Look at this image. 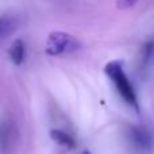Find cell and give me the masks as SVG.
Segmentation results:
<instances>
[{
    "label": "cell",
    "instance_id": "cell-6",
    "mask_svg": "<svg viewBox=\"0 0 154 154\" xmlns=\"http://www.w3.org/2000/svg\"><path fill=\"white\" fill-rule=\"evenodd\" d=\"M138 0H118V7L122 8V10H126V8L133 7Z\"/></svg>",
    "mask_w": 154,
    "mask_h": 154
},
{
    "label": "cell",
    "instance_id": "cell-5",
    "mask_svg": "<svg viewBox=\"0 0 154 154\" xmlns=\"http://www.w3.org/2000/svg\"><path fill=\"white\" fill-rule=\"evenodd\" d=\"M50 137L53 141H56L58 145L64 147H68V149H75L76 147V141L73 139V137H70L68 133L62 130H51L50 131Z\"/></svg>",
    "mask_w": 154,
    "mask_h": 154
},
{
    "label": "cell",
    "instance_id": "cell-3",
    "mask_svg": "<svg viewBox=\"0 0 154 154\" xmlns=\"http://www.w3.org/2000/svg\"><path fill=\"white\" fill-rule=\"evenodd\" d=\"M128 139H130L131 145H133L135 149L138 150H149L152 147L153 139L152 135L147 130H145L143 127H139V126H130L128 127Z\"/></svg>",
    "mask_w": 154,
    "mask_h": 154
},
{
    "label": "cell",
    "instance_id": "cell-7",
    "mask_svg": "<svg viewBox=\"0 0 154 154\" xmlns=\"http://www.w3.org/2000/svg\"><path fill=\"white\" fill-rule=\"evenodd\" d=\"M5 30V20L3 18H0V37L3 35V31Z\"/></svg>",
    "mask_w": 154,
    "mask_h": 154
},
{
    "label": "cell",
    "instance_id": "cell-8",
    "mask_svg": "<svg viewBox=\"0 0 154 154\" xmlns=\"http://www.w3.org/2000/svg\"><path fill=\"white\" fill-rule=\"evenodd\" d=\"M80 154H91L89 152H88V150H84V152H81V153H80Z\"/></svg>",
    "mask_w": 154,
    "mask_h": 154
},
{
    "label": "cell",
    "instance_id": "cell-1",
    "mask_svg": "<svg viewBox=\"0 0 154 154\" xmlns=\"http://www.w3.org/2000/svg\"><path fill=\"white\" fill-rule=\"evenodd\" d=\"M106 75L109 77L112 82H114L115 88H116L118 93L120 97L128 104V106L134 107L138 111V101H137V95L134 91L133 85H131L130 80L127 79L125 70H123V65L119 61H111L106 65L104 68Z\"/></svg>",
    "mask_w": 154,
    "mask_h": 154
},
{
    "label": "cell",
    "instance_id": "cell-2",
    "mask_svg": "<svg viewBox=\"0 0 154 154\" xmlns=\"http://www.w3.org/2000/svg\"><path fill=\"white\" fill-rule=\"evenodd\" d=\"M80 48V42L70 34L62 31H53L48 37L45 51L49 56H64L76 51Z\"/></svg>",
    "mask_w": 154,
    "mask_h": 154
},
{
    "label": "cell",
    "instance_id": "cell-4",
    "mask_svg": "<svg viewBox=\"0 0 154 154\" xmlns=\"http://www.w3.org/2000/svg\"><path fill=\"white\" fill-rule=\"evenodd\" d=\"M8 56L10 60L15 65H22L26 58V45L22 39H16L15 42L11 45L10 50H8Z\"/></svg>",
    "mask_w": 154,
    "mask_h": 154
}]
</instances>
